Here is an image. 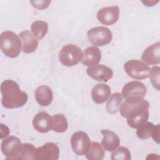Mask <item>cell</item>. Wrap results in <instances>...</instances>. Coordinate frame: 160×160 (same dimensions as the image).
I'll return each instance as SVG.
<instances>
[{
	"label": "cell",
	"instance_id": "e0dca14e",
	"mask_svg": "<svg viewBox=\"0 0 160 160\" xmlns=\"http://www.w3.org/2000/svg\"><path fill=\"white\" fill-rule=\"evenodd\" d=\"M101 59V52L96 46L87 48L83 52L81 62L86 66L97 65Z\"/></svg>",
	"mask_w": 160,
	"mask_h": 160
},
{
	"label": "cell",
	"instance_id": "f1b7e54d",
	"mask_svg": "<svg viewBox=\"0 0 160 160\" xmlns=\"http://www.w3.org/2000/svg\"><path fill=\"white\" fill-rule=\"evenodd\" d=\"M151 137H152L154 141L157 143H159V124L154 126Z\"/></svg>",
	"mask_w": 160,
	"mask_h": 160
},
{
	"label": "cell",
	"instance_id": "30bf717a",
	"mask_svg": "<svg viewBox=\"0 0 160 160\" xmlns=\"http://www.w3.org/2000/svg\"><path fill=\"white\" fill-rule=\"evenodd\" d=\"M119 17V9L117 6H108L100 9L97 14L99 21L104 25L111 26L115 24Z\"/></svg>",
	"mask_w": 160,
	"mask_h": 160
},
{
	"label": "cell",
	"instance_id": "9a60e30c",
	"mask_svg": "<svg viewBox=\"0 0 160 160\" xmlns=\"http://www.w3.org/2000/svg\"><path fill=\"white\" fill-rule=\"evenodd\" d=\"M19 37L21 41L22 50L24 53H31L34 52L38 46V39L29 31H22Z\"/></svg>",
	"mask_w": 160,
	"mask_h": 160
},
{
	"label": "cell",
	"instance_id": "8992f818",
	"mask_svg": "<svg viewBox=\"0 0 160 160\" xmlns=\"http://www.w3.org/2000/svg\"><path fill=\"white\" fill-rule=\"evenodd\" d=\"M89 42L94 46H104L112 40L111 31L106 27L98 26L89 29L87 32Z\"/></svg>",
	"mask_w": 160,
	"mask_h": 160
},
{
	"label": "cell",
	"instance_id": "cb8c5ba5",
	"mask_svg": "<svg viewBox=\"0 0 160 160\" xmlns=\"http://www.w3.org/2000/svg\"><path fill=\"white\" fill-rule=\"evenodd\" d=\"M36 148L30 143H24L22 144L21 151L18 157V159L34 160L36 159Z\"/></svg>",
	"mask_w": 160,
	"mask_h": 160
},
{
	"label": "cell",
	"instance_id": "7c38bea8",
	"mask_svg": "<svg viewBox=\"0 0 160 160\" xmlns=\"http://www.w3.org/2000/svg\"><path fill=\"white\" fill-rule=\"evenodd\" d=\"M86 72L91 78L98 81L106 82L113 76L112 70L103 64L89 66L87 68Z\"/></svg>",
	"mask_w": 160,
	"mask_h": 160
},
{
	"label": "cell",
	"instance_id": "5bb4252c",
	"mask_svg": "<svg viewBox=\"0 0 160 160\" xmlns=\"http://www.w3.org/2000/svg\"><path fill=\"white\" fill-rule=\"evenodd\" d=\"M141 59L148 64H158L160 62V42H157L148 47L142 53Z\"/></svg>",
	"mask_w": 160,
	"mask_h": 160
},
{
	"label": "cell",
	"instance_id": "ffe728a7",
	"mask_svg": "<svg viewBox=\"0 0 160 160\" xmlns=\"http://www.w3.org/2000/svg\"><path fill=\"white\" fill-rule=\"evenodd\" d=\"M122 99V95L119 92L113 93L109 98L106 104V109L107 112L111 114H116L119 109Z\"/></svg>",
	"mask_w": 160,
	"mask_h": 160
},
{
	"label": "cell",
	"instance_id": "f546056e",
	"mask_svg": "<svg viewBox=\"0 0 160 160\" xmlns=\"http://www.w3.org/2000/svg\"><path fill=\"white\" fill-rule=\"evenodd\" d=\"M1 138L3 139L6 138L9 134V128L2 123H1Z\"/></svg>",
	"mask_w": 160,
	"mask_h": 160
},
{
	"label": "cell",
	"instance_id": "484cf974",
	"mask_svg": "<svg viewBox=\"0 0 160 160\" xmlns=\"http://www.w3.org/2000/svg\"><path fill=\"white\" fill-rule=\"evenodd\" d=\"M111 158L112 160H129L131 152L127 148L122 146L114 151Z\"/></svg>",
	"mask_w": 160,
	"mask_h": 160
},
{
	"label": "cell",
	"instance_id": "7a4b0ae2",
	"mask_svg": "<svg viewBox=\"0 0 160 160\" xmlns=\"http://www.w3.org/2000/svg\"><path fill=\"white\" fill-rule=\"evenodd\" d=\"M1 104L6 108H21L27 102V93L22 91L18 84L13 80L4 81L1 85Z\"/></svg>",
	"mask_w": 160,
	"mask_h": 160
},
{
	"label": "cell",
	"instance_id": "3957f363",
	"mask_svg": "<svg viewBox=\"0 0 160 160\" xmlns=\"http://www.w3.org/2000/svg\"><path fill=\"white\" fill-rule=\"evenodd\" d=\"M0 46L2 52L10 58H17L21 51V41L14 32L6 31L1 34Z\"/></svg>",
	"mask_w": 160,
	"mask_h": 160
},
{
	"label": "cell",
	"instance_id": "83f0119b",
	"mask_svg": "<svg viewBox=\"0 0 160 160\" xmlns=\"http://www.w3.org/2000/svg\"><path fill=\"white\" fill-rule=\"evenodd\" d=\"M30 2L34 8L38 9H46L51 3L50 1H31Z\"/></svg>",
	"mask_w": 160,
	"mask_h": 160
},
{
	"label": "cell",
	"instance_id": "ba28073f",
	"mask_svg": "<svg viewBox=\"0 0 160 160\" xmlns=\"http://www.w3.org/2000/svg\"><path fill=\"white\" fill-rule=\"evenodd\" d=\"M88 134L83 131L74 132L71 138V144L74 152L78 156L86 155L91 145Z\"/></svg>",
	"mask_w": 160,
	"mask_h": 160
},
{
	"label": "cell",
	"instance_id": "6da1fadb",
	"mask_svg": "<svg viewBox=\"0 0 160 160\" xmlns=\"http://www.w3.org/2000/svg\"><path fill=\"white\" fill-rule=\"evenodd\" d=\"M149 103L141 98L126 99L119 108L121 115L127 118L128 125L133 129H138L149 118Z\"/></svg>",
	"mask_w": 160,
	"mask_h": 160
},
{
	"label": "cell",
	"instance_id": "4fadbf2b",
	"mask_svg": "<svg viewBox=\"0 0 160 160\" xmlns=\"http://www.w3.org/2000/svg\"><path fill=\"white\" fill-rule=\"evenodd\" d=\"M32 125L39 132H47L52 128V118L46 112H38L33 118Z\"/></svg>",
	"mask_w": 160,
	"mask_h": 160
},
{
	"label": "cell",
	"instance_id": "5b68a950",
	"mask_svg": "<svg viewBox=\"0 0 160 160\" xmlns=\"http://www.w3.org/2000/svg\"><path fill=\"white\" fill-rule=\"evenodd\" d=\"M124 69L127 74L132 79L140 80L148 78L151 69L147 64L139 60H130L125 62Z\"/></svg>",
	"mask_w": 160,
	"mask_h": 160
},
{
	"label": "cell",
	"instance_id": "603a6c76",
	"mask_svg": "<svg viewBox=\"0 0 160 160\" xmlns=\"http://www.w3.org/2000/svg\"><path fill=\"white\" fill-rule=\"evenodd\" d=\"M52 129L56 132H64L68 128V123L66 117L62 114H56L52 116Z\"/></svg>",
	"mask_w": 160,
	"mask_h": 160
},
{
	"label": "cell",
	"instance_id": "d4e9b609",
	"mask_svg": "<svg viewBox=\"0 0 160 160\" xmlns=\"http://www.w3.org/2000/svg\"><path fill=\"white\" fill-rule=\"evenodd\" d=\"M154 126L155 125H154L152 122H146L139 128L137 129V136L141 139H146L149 138L151 136Z\"/></svg>",
	"mask_w": 160,
	"mask_h": 160
},
{
	"label": "cell",
	"instance_id": "7402d4cb",
	"mask_svg": "<svg viewBox=\"0 0 160 160\" xmlns=\"http://www.w3.org/2000/svg\"><path fill=\"white\" fill-rule=\"evenodd\" d=\"M31 31L33 35L39 40L46 35L48 31V24L43 21H36L31 24Z\"/></svg>",
	"mask_w": 160,
	"mask_h": 160
},
{
	"label": "cell",
	"instance_id": "4316f807",
	"mask_svg": "<svg viewBox=\"0 0 160 160\" xmlns=\"http://www.w3.org/2000/svg\"><path fill=\"white\" fill-rule=\"evenodd\" d=\"M159 70L160 68L159 66H154L151 69L149 74L153 87L158 91L159 90Z\"/></svg>",
	"mask_w": 160,
	"mask_h": 160
},
{
	"label": "cell",
	"instance_id": "277c9868",
	"mask_svg": "<svg viewBox=\"0 0 160 160\" xmlns=\"http://www.w3.org/2000/svg\"><path fill=\"white\" fill-rule=\"evenodd\" d=\"M82 52L78 46L72 44H66L61 49L59 59L65 66L71 67L78 64L82 58Z\"/></svg>",
	"mask_w": 160,
	"mask_h": 160
},
{
	"label": "cell",
	"instance_id": "9c48e42d",
	"mask_svg": "<svg viewBox=\"0 0 160 160\" xmlns=\"http://www.w3.org/2000/svg\"><path fill=\"white\" fill-rule=\"evenodd\" d=\"M147 93L146 86L142 82L137 81H130L126 83L122 88V96L125 99L130 98H143Z\"/></svg>",
	"mask_w": 160,
	"mask_h": 160
},
{
	"label": "cell",
	"instance_id": "52a82bcc",
	"mask_svg": "<svg viewBox=\"0 0 160 160\" xmlns=\"http://www.w3.org/2000/svg\"><path fill=\"white\" fill-rule=\"evenodd\" d=\"M22 144L21 140L13 136L5 138L2 140L1 144V149L8 159H18Z\"/></svg>",
	"mask_w": 160,
	"mask_h": 160
},
{
	"label": "cell",
	"instance_id": "2e32d148",
	"mask_svg": "<svg viewBox=\"0 0 160 160\" xmlns=\"http://www.w3.org/2000/svg\"><path fill=\"white\" fill-rule=\"evenodd\" d=\"M101 134L103 136L101 145L105 150L112 152L119 147L120 139L115 132L108 129H102Z\"/></svg>",
	"mask_w": 160,
	"mask_h": 160
},
{
	"label": "cell",
	"instance_id": "ac0fdd59",
	"mask_svg": "<svg viewBox=\"0 0 160 160\" xmlns=\"http://www.w3.org/2000/svg\"><path fill=\"white\" fill-rule=\"evenodd\" d=\"M111 95V88L104 83L96 84L91 91L93 101L97 104H102L108 100Z\"/></svg>",
	"mask_w": 160,
	"mask_h": 160
},
{
	"label": "cell",
	"instance_id": "d6986e66",
	"mask_svg": "<svg viewBox=\"0 0 160 160\" xmlns=\"http://www.w3.org/2000/svg\"><path fill=\"white\" fill-rule=\"evenodd\" d=\"M35 99L41 106L50 105L53 99L52 89L48 86L42 85L38 86L35 91Z\"/></svg>",
	"mask_w": 160,
	"mask_h": 160
},
{
	"label": "cell",
	"instance_id": "8fae6325",
	"mask_svg": "<svg viewBox=\"0 0 160 160\" xmlns=\"http://www.w3.org/2000/svg\"><path fill=\"white\" fill-rule=\"evenodd\" d=\"M59 155V148L56 144L49 142L39 147L36 149V159L56 160Z\"/></svg>",
	"mask_w": 160,
	"mask_h": 160
},
{
	"label": "cell",
	"instance_id": "44dd1931",
	"mask_svg": "<svg viewBox=\"0 0 160 160\" xmlns=\"http://www.w3.org/2000/svg\"><path fill=\"white\" fill-rule=\"evenodd\" d=\"M86 155L89 160H101L104 158V151L99 142H92Z\"/></svg>",
	"mask_w": 160,
	"mask_h": 160
}]
</instances>
